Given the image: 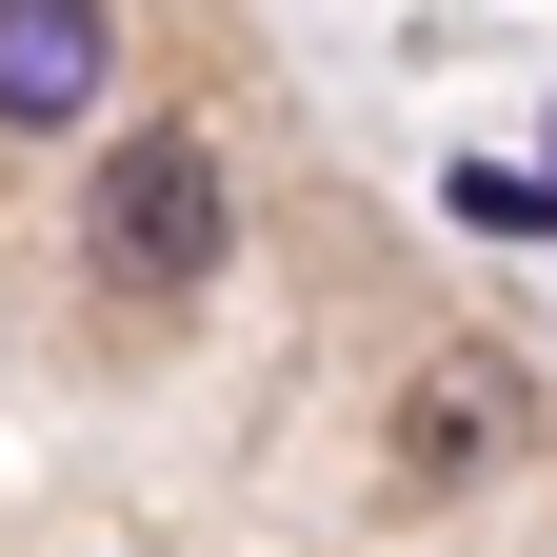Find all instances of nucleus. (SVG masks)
Masks as SVG:
<instances>
[{
  "label": "nucleus",
  "instance_id": "obj_1",
  "mask_svg": "<svg viewBox=\"0 0 557 557\" xmlns=\"http://www.w3.org/2000/svg\"><path fill=\"white\" fill-rule=\"evenodd\" d=\"M220 220H239V199H220V139H120L81 239H100L120 299H199V278H220Z\"/></svg>",
  "mask_w": 557,
  "mask_h": 557
},
{
  "label": "nucleus",
  "instance_id": "obj_2",
  "mask_svg": "<svg viewBox=\"0 0 557 557\" xmlns=\"http://www.w3.org/2000/svg\"><path fill=\"white\" fill-rule=\"evenodd\" d=\"M100 81H120V21H100V0H0V120H21V139L100 120Z\"/></svg>",
  "mask_w": 557,
  "mask_h": 557
},
{
  "label": "nucleus",
  "instance_id": "obj_3",
  "mask_svg": "<svg viewBox=\"0 0 557 557\" xmlns=\"http://www.w3.org/2000/svg\"><path fill=\"white\" fill-rule=\"evenodd\" d=\"M498 438H518V379L498 359H438V379L398 398V458L418 478H498Z\"/></svg>",
  "mask_w": 557,
  "mask_h": 557
}]
</instances>
